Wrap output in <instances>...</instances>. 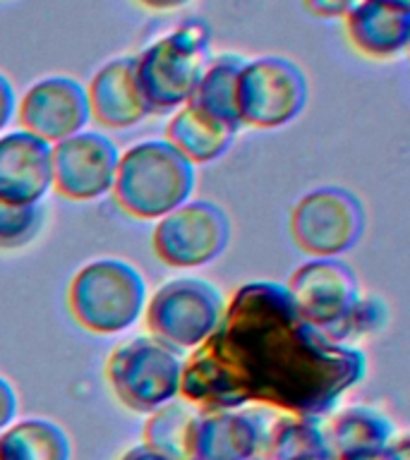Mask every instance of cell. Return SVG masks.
I'll return each instance as SVG.
<instances>
[{
  "label": "cell",
  "mask_w": 410,
  "mask_h": 460,
  "mask_svg": "<svg viewBox=\"0 0 410 460\" xmlns=\"http://www.w3.org/2000/svg\"><path fill=\"white\" fill-rule=\"evenodd\" d=\"M365 374V352L305 322L286 286L254 280L237 288L214 333L183 362L180 398L200 412L262 405L322 420Z\"/></svg>",
  "instance_id": "cell-1"
},
{
  "label": "cell",
  "mask_w": 410,
  "mask_h": 460,
  "mask_svg": "<svg viewBox=\"0 0 410 460\" xmlns=\"http://www.w3.org/2000/svg\"><path fill=\"white\" fill-rule=\"evenodd\" d=\"M197 182V168L165 139L132 144L118 158L111 194L122 214L137 221H158L185 201Z\"/></svg>",
  "instance_id": "cell-2"
},
{
  "label": "cell",
  "mask_w": 410,
  "mask_h": 460,
  "mask_svg": "<svg viewBox=\"0 0 410 460\" xmlns=\"http://www.w3.org/2000/svg\"><path fill=\"white\" fill-rule=\"evenodd\" d=\"M211 63V31L207 22H183L135 56L137 86L149 115L175 113L192 96Z\"/></svg>",
  "instance_id": "cell-3"
},
{
  "label": "cell",
  "mask_w": 410,
  "mask_h": 460,
  "mask_svg": "<svg viewBox=\"0 0 410 460\" xmlns=\"http://www.w3.org/2000/svg\"><path fill=\"white\" fill-rule=\"evenodd\" d=\"M67 307L82 329L99 336H115L142 319L147 280L125 259H94L72 276Z\"/></svg>",
  "instance_id": "cell-4"
},
{
  "label": "cell",
  "mask_w": 410,
  "mask_h": 460,
  "mask_svg": "<svg viewBox=\"0 0 410 460\" xmlns=\"http://www.w3.org/2000/svg\"><path fill=\"white\" fill-rule=\"evenodd\" d=\"M183 362L178 350L151 336L115 345L106 362V381L113 395L132 412L149 415L180 398Z\"/></svg>",
  "instance_id": "cell-5"
},
{
  "label": "cell",
  "mask_w": 410,
  "mask_h": 460,
  "mask_svg": "<svg viewBox=\"0 0 410 460\" xmlns=\"http://www.w3.org/2000/svg\"><path fill=\"white\" fill-rule=\"evenodd\" d=\"M226 300L204 279L180 276L158 288L144 307V326L151 338L173 350H194L221 322Z\"/></svg>",
  "instance_id": "cell-6"
},
{
  "label": "cell",
  "mask_w": 410,
  "mask_h": 460,
  "mask_svg": "<svg viewBox=\"0 0 410 460\" xmlns=\"http://www.w3.org/2000/svg\"><path fill=\"white\" fill-rule=\"evenodd\" d=\"M308 77L288 58L245 60L237 75L236 108L243 128L279 129L298 120L308 106Z\"/></svg>",
  "instance_id": "cell-7"
},
{
  "label": "cell",
  "mask_w": 410,
  "mask_h": 460,
  "mask_svg": "<svg viewBox=\"0 0 410 460\" xmlns=\"http://www.w3.org/2000/svg\"><path fill=\"white\" fill-rule=\"evenodd\" d=\"M365 233V207L343 187H316L290 208V235L312 259H338Z\"/></svg>",
  "instance_id": "cell-8"
},
{
  "label": "cell",
  "mask_w": 410,
  "mask_h": 460,
  "mask_svg": "<svg viewBox=\"0 0 410 460\" xmlns=\"http://www.w3.org/2000/svg\"><path fill=\"white\" fill-rule=\"evenodd\" d=\"M230 243V218L209 199L185 201L158 218L151 244L164 264L173 269H197L221 257Z\"/></svg>",
  "instance_id": "cell-9"
},
{
  "label": "cell",
  "mask_w": 410,
  "mask_h": 460,
  "mask_svg": "<svg viewBox=\"0 0 410 460\" xmlns=\"http://www.w3.org/2000/svg\"><path fill=\"white\" fill-rule=\"evenodd\" d=\"M120 151L101 132H79L50 146L53 190L70 201H94L111 194Z\"/></svg>",
  "instance_id": "cell-10"
},
{
  "label": "cell",
  "mask_w": 410,
  "mask_h": 460,
  "mask_svg": "<svg viewBox=\"0 0 410 460\" xmlns=\"http://www.w3.org/2000/svg\"><path fill=\"white\" fill-rule=\"evenodd\" d=\"M24 132L46 144H58L85 132L92 120L86 86L75 77L50 75L29 86L17 99V115Z\"/></svg>",
  "instance_id": "cell-11"
},
{
  "label": "cell",
  "mask_w": 410,
  "mask_h": 460,
  "mask_svg": "<svg viewBox=\"0 0 410 460\" xmlns=\"http://www.w3.org/2000/svg\"><path fill=\"white\" fill-rule=\"evenodd\" d=\"M286 290L298 314L322 333L360 300L358 276L341 259H309L295 269Z\"/></svg>",
  "instance_id": "cell-12"
},
{
  "label": "cell",
  "mask_w": 410,
  "mask_h": 460,
  "mask_svg": "<svg viewBox=\"0 0 410 460\" xmlns=\"http://www.w3.org/2000/svg\"><path fill=\"white\" fill-rule=\"evenodd\" d=\"M279 415L262 405L201 412L194 460H252L264 456L269 429Z\"/></svg>",
  "instance_id": "cell-13"
},
{
  "label": "cell",
  "mask_w": 410,
  "mask_h": 460,
  "mask_svg": "<svg viewBox=\"0 0 410 460\" xmlns=\"http://www.w3.org/2000/svg\"><path fill=\"white\" fill-rule=\"evenodd\" d=\"M50 190V144L24 129L0 135V201L43 204Z\"/></svg>",
  "instance_id": "cell-14"
},
{
  "label": "cell",
  "mask_w": 410,
  "mask_h": 460,
  "mask_svg": "<svg viewBox=\"0 0 410 460\" xmlns=\"http://www.w3.org/2000/svg\"><path fill=\"white\" fill-rule=\"evenodd\" d=\"M348 43L370 60H391L410 41V5L394 0H358L343 17Z\"/></svg>",
  "instance_id": "cell-15"
},
{
  "label": "cell",
  "mask_w": 410,
  "mask_h": 460,
  "mask_svg": "<svg viewBox=\"0 0 410 460\" xmlns=\"http://www.w3.org/2000/svg\"><path fill=\"white\" fill-rule=\"evenodd\" d=\"M92 120L106 129H129L149 118L135 77V56L113 58L86 86Z\"/></svg>",
  "instance_id": "cell-16"
},
{
  "label": "cell",
  "mask_w": 410,
  "mask_h": 460,
  "mask_svg": "<svg viewBox=\"0 0 410 460\" xmlns=\"http://www.w3.org/2000/svg\"><path fill=\"white\" fill-rule=\"evenodd\" d=\"M336 460H377L396 438L391 417L372 405H351L324 427Z\"/></svg>",
  "instance_id": "cell-17"
},
{
  "label": "cell",
  "mask_w": 410,
  "mask_h": 460,
  "mask_svg": "<svg viewBox=\"0 0 410 460\" xmlns=\"http://www.w3.org/2000/svg\"><path fill=\"white\" fill-rule=\"evenodd\" d=\"M237 132L240 129L228 122L185 103L171 115L165 125V142L197 168L221 158L233 146Z\"/></svg>",
  "instance_id": "cell-18"
},
{
  "label": "cell",
  "mask_w": 410,
  "mask_h": 460,
  "mask_svg": "<svg viewBox=\"0 0 410 460\" xmlns=\"http://www.w3.org/2000/svg\"><path fill=\"white\" fill-rule=\"evenodd\" d=\"M201 412L192 402L175 398L149 412L142 429V444L165 460H194Z\"/></svg>",
  "instance_id": "cell-19"
},
{
  "label": "cell",
  "mask_w": 410,
  "mask_h": 460,
  "mask_svg": "<svg viewBox=\"0 0 410 460\" xmlns=\"http://www.w3.org/2000/svg\"><path fill=\"white\" fill-rule=\"evenodd\" d=\"M72 444L60 424L29 417L0 434V460H70Z\"/></svg>",
  "instance_id": "cell-20"
},
{
  "label": "cell",
  "mask_w": 410,
  "mask_h": 460,
  "mask_svg": "<svg viewBox=\"0 0 410 460\" xmlns=\"http://www.w3.org/2000/svg\"><path fill=\"white\" fill-rule=\"evenodd\" d=\"M266 460H336L322 420L279 415L269 429Z\"/></svg>",
  "instance_id": "cell-21"
},
{
  "label": "cell",
  "mask_w": 410,
  "mask_h": 460,
  "mask_svg": "<svg viewBox=\"0 0 410 460\" xmlns=\"http://www.w3.org/2000/svg\"><path fill=\"white\" fill-rule=\"evenodd\" d=\"M245 60L247 58L236 56V53H221L218 58H211V63L207 65V70L194 86L192 96H190L187 103L200 108L204 113L214 115L218 120L228 122L233 128H243L240 120H237L236 84Z\"/></svg>",
  "instance_id": "cell-22"
},
{
  "label": "cell",
  "mask_w": 410,
  "mask_h": 460,
  "mask_svg": "<svg viewBox=\"0 0 410 460\" xmlns=\"http://www.w3.org/2000/svg\"><path fill=\"white\" fill-rule=\"evenodd\" d=\"M388 322L387 305L377 297H362L338 319L334 326L324 331V336L334 341V343L352 345L358 343L360 338H367L381 331Z\"/></svg>",
  "instance_id": "cell-23"
},
{
  "label": "cell",
  "mask_w": 410,
  "mask_h": 460,
  "mask_svg": "<svg viewBox=\"0 0 410 460\" xmlns=\"http://www.w3.org/2000/svg\"><path fill=\"white\" fill-rule=\"evenodd\" d=\"M46 226L43 204H5L0 201V250H22L39 237Z\"/></svg>",
  "instance_id": "cell-24"
},
{
  "label": "cell",
  "mask_w": 410,
  "mask_h": 460,
  "mask_svg": "<svg viewBox=\"0 0 410 460\" xmlns=\"http://www.w3.org/2000/svg\"><path fill=\"white\" fill-rule=\"evenodd\" d=\"M358 0H302V5L316 20H343Z\"/></svg>",
  "instance_id": "cell-25"
},
{
  "label": "cell",
  "mask_w": 410,
  "mask_h": 460,
  "mask_svg": "<svg viewBox=\"0 0 410 460\" xmlns=\"http://www.w3.org/2000/svg\"><path fill=\"white\" fill-rule=\"evenodd\" d=\"M20 412V398L10 381L0 374V434L17 420Z\"/></svg>",
  "instance_id": "cell-26"
},
{
  "label": "cell",
  "mask_w": 410,
  "mask_h": 460,
  "mask_svg": "<svg viewBox=\"0 0 410 460\" xmlns=\"http://www.w3.org/2000/svg\"><path fill=\"white\" fill-rule=\"evenodd\" d=\"M14 115H17V93L13 82L0 72V135L14 120Z\"/></svg>",
  "instance_id": "cell-27"
},
{
  "label": "cell",
  "mask_w": 410,
  "mask_h": 460,
  "mask_svg": "<svg viewBox=\"0 0 410 460\" xmlns=\"http://www.w3.org/2000/svg\"><path fill=\"white\" fill-rule=\"evenodd\" d=\"M377 460H410V444L408 437H396L387 451L381 453Z\"/></svg>",
  "instance_id": "cell-28"
},
{
  "label": "cell",
  "mask_w": 410,
  "mask_h": 460,
  "mask_svg": "<svg viewBox=\"0 0 410 460\" xmlns=\"http://www.w3.org/2000/svg\"><path fill=\"white\" fill-rule=\"evenodd\" d=\"M142 7H149V10H158V13H168V10H178V7L187 5L190 0H135Z\"/></svg>",
  "instance_id": "cell-29"
},
{
  "label": "cell",
  "mask_w": 410,
  "mask_h": 460,
  "mask_svg": "<svg viewBox=\"0 0 410 460\" xmlns=\"http://www.w3.org/2000/svg\"><path fill=\"white\" fill-rule=\"evenodd\" d=\"M120 460H165V458L151 451V448H147L144 444H139V446H132L128 453H122Z\"/></svg>",
  "instance_id": "cell-30"
},
{
  "label": "cell",
  "mask_w": 410,
  "mask_h": 460,
  "mask_svg": "<svg viewBox=\"0 0 410 460\" xmlns=\"http://www.w3.org/2000/svg\"><path fill=\"white\" fill-rule=\"evenodd\" d=\"M394 3H401V5H410V0H394Z\"/></svg>",
  "instance_id": "cell-31"
},
{
  "label": "cell",
  "mask_w": 410,
  "mask_h": 460,
  "mask_svg": "<svg viewBox=\"0 0 410 460\" xmlns=\"http://www.w3.org/2000/svg\"><path fill=\"white\" fill-rule=\"evenodd\" d=\"M252 460H266V458H264V456H259V458H252Z\"/></svg>",
  "instance_id": "cell-32"
}]
</instances>
